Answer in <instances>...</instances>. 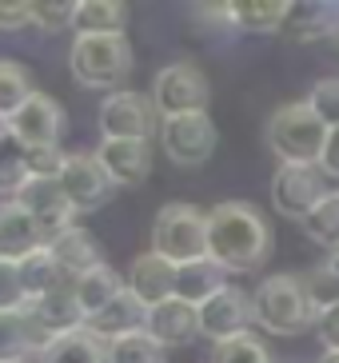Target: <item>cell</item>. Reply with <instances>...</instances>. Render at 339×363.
<instances>
[{"instance_id": "cell-33", "label": "cell", "mask_w": 339, "mask_h": 363, "mask_svg": "<svg viewBox=\"0 0 339 363\" xmlns=\"http://www.w3.org/2000/svg\"><path fill=\"white\" fill-rule=\"evenodd\" d=\"M108 363H168V347H160L148 331L108 343Z\"/></svg>"}, {"instance_id": "cell-36", "label": "cell", "mask_w": 339, "mask_h": 363, "mask_svg": "<svg viewBox=\"0 0 339 363\" xmlns=\"http://www.w3.org/2000/svg\"><path fill=\"white\" fill-rule=\"evenodd\" d=\"M28 299H24V288H21V272L16 264L0 259V311H21Z\"/></svg>"}, {"instance_id": "cell-18", "label": "cell", "mask_w": 339, "mask_h": 363, "mask_svg": "<svg viewBox=\"0 0 339 363\" xmlns=\"http://www.w3.org/2000/svg\"><path fill=\"white\" fill-rule=\"evenodd\" d=\"M84 328L92 331L96 340L116 343V340H128V335H140V331L148 328V308H144V303L124 288L104 311H96Z\"/></svg>"}, {"instance_id": "cell-5", "label": "cell", "mask_w": 339, "mask_h": 363, "mask_svg": "<svg viewBox=\"0 0 339 363\" xmlns=\"http://www.w3.org/2000/svg\"><path fill=\"white\" fill-rule=\"evenodd\" d=\"M152 252L176 267L208 259V212L184 200L164 203L152 220Z\"/></svg>"}, {"instance_id": "cell-2", "label": "cell", "mask_w": 339, "mask_h": 363, "mask_svg": "<svg viewBox=\"0 0 339 363\" xmlns=\"http://www.w3.org/2000/svg\"><path fill=\"white\" fill-rule=\"evenodd\" d=\"M255 299V323L267 331V335H304L308 328H316V303L308 296V284L304 276H291V272H279V276H267L260 288L252 291Z\"/></svg>"}, {"instance_id": "cell-13", "label": "cell", "mask_w": 339, "mask_h": 363, "mask_svg": "<svg viewBox=\"0 0 339 363\" xmlns=\"http://www.w3.org/2000/svg\"><path fill=\"white\" fill-rule=\"evenodd\" d=\"M4 128H9V136L21 140L24 148H52V144H60L64 132V108L48 92H36Z\"/></svg>"}, {"instance_id": "cell-11", "label": "cell", "mask_w": 339, "mask_h": 363, "mask_svg": "<svg viewBox=\"0 0 339 363\" xmlns=\"http://www.w3.org/2000/svg\"><path fill=\"white\" fill-rule=\"evenodd\" d=\"M255 323V299L252 291L228 284L223 291H216L208 303L200 308V335L212 343H228L235 335H244Z\"/></svg>"}, {"instance_id": "cell-41", "label": "cell", "mask_w": 339, "mask_h": 363, "mask_svg": "<svg viewBox=\"0 0 339 363\" xmlns=\"http://www.w3.org/2000/svg\"><path fill=\"white\" fill-rule=\"evenodd\" d=\"M323 267H328V272H331V279L339 284V247H335V252L328 256V264H323Z\"/></svg>"}, {"instance_id": "cell-42", "label": "cell", "mask_w": 339, "mask_h": 363, "mask_svg": "<svg viewBox=\"0 0 339 363\" xmlns=\"http://www.w3.org/2000/svg\"><path fill=\"white\" fill-rule=\"evenodd\" d=\"M316 363H339V355H331V352H323V355H319V359Z\"/></svg>"}, {"instance_id": "cell-27", "label": "cell", "mask_w": 339, "mask_h": 363, "mask_svg": "<svg viewBox=\"0 0 339 363\" xmlns=\"http://www.w3.org/2000/svg\"><path fill=\"white\" fill-rule=\"evenodd\" d=\"M124 291V279L116 276V267H92V272H84V276H76V299H80V311H84V323L92 320L96 311H104L112 299Z\"/></svg>"}, {"instance_id": "cell-35", "label": "cell", "mask_w": 339, "mask_h": 363, "mask_svg": "<svg viewBox=\"0 0 339 363\" xmlns=\"http://www.w3.org/2000/svg\"><path fill=\"white\" fill-rule=\"evenodd\" d=\"M72 16H76V4H64V0H40V4H32V24L40 33H64V28H72Z\"/></svg>"}, {"instance_id": "cell-26", "label": "cell", "mask_w": 339, "mask_h": 363, "mask_svg": "<svg viewBox=\"0 0 339 363\" xmlns=\"http://www.w3.org/2000/svg\"><path fill=\"white\" fill-rule=\"evenodd\" d=\"M36 363H108V343L96 340L88 328L68 331L60 340H52L36 355Z\"/></svg>"}, {"instance_id": "cell-30", "label": "cell", "mask_w": 339, "mask_h": 363, "mask_svg": "<svg viewBox=\"0 0 339 363\" xmlns=\"http://www.w3.org/2000/svg\"><path fill=\"white\" fill-rule=\"evenodd\" d=\"M32 180L28 172V148H24L16 136H0V192L4 196H16L24 184Z\"/></svg>"}, {"instance_id": "cell-34", "label": "cell", "mask_w": 339, "mask_h": 363, "mask_svg": "<svg viewBox=\"0 0 339 363\" xmlns=\"http://www.w3.org/2000/svg\"><path fill=\"white\" fill-rule=\"evenodd\" d=\"M308 104L316 108V116L331 128H339V76H323L316 80V88L308 92Z\"/></svg>"}, {"instance_id": "cell-44", "label": "cell", "mask_w": 339, "mask_h": 363, "mask_svg": "<svg viewBox=\"0 0 339 363\" xmlns=\"http://www.w3.org/2000/svg\"><path fill=\"white\" fill-rule=\"evenodd\" d=\"M32 363H36V359H32Z\"/></svg>"}, {"instance_id": "cell-28", "label": "cell", "mask_w": 339, "mask_h": 363, "mask_svg": "<svg viewBox=\"0 0 339 363\" xmlns=\"http://www.w3.org/2000/svg\"><path fill=\"white\" fill-rule=\"evenodd\" d=\"M16 272H21L24 299H40V296H48L60 279H68L60 272V264H56V256L48 252V244H44L40 252H32L28 259H21V264H16Z\"/></svg>"}, {"instance_id": "cell-8", "label": "cell", "mask_w": 339, "mask_h": 363, "mask_svg": "<svg viewBox=\"0 0 339 363\" xmlns=\"http://www.w3.org/2000/svg\"><path fill=\"white\" fill-rule=\"evenodd\" d=\"M216 140H220V132H216L208 112H188V116L160 120V144H164V156L176 168H200V164H208L216 152Z\"/></svg>"}, {"instance_id": "cell-39", "label": "cell", "mask_w": 339, "mask_h": 363, "mask_svg": "<svg viewBox=\"0 0 339 363\" xmlns=\"http://www.w3.org/2000/svg\"><path fill=\"white\" fill-rule=\"evenodd\" d=\"M28 24H32V4L0 0V33H16V28H28Z\"/></svg>"}, {"instance_id": "cell-4", "label": "cell", "mask_w": 339, "mask_h": 363, "mask_svg": "<svg viewBox=\"0 0 339 363\" xmlns=\"http://www.w3.org/2000/svg\"><path fill=\"white\" fill-rule=\"evenodd\" d=\"M132 44L128 36H76L68 48V72L80 88H112L120 92L132 76Z\"/></svg>"}, {"instance_id": "cell-24", "label": "cell", "mask_w": 339, "mask_h": 363, "mask_svg": "<svg viewBox=\"0 0 339 363\" xmlns=\"http://www.w3.org/2000/svg\"><path fill=\"white\" fill-rule=\"evenodd\" d=\"M339 28V4H291L284 36L296 44H316Z\"/></svg>"}, {"instance_id": "cell-43", "label": "cell", "mask_w": 339, "mask_h": 363, "mask_svg": "<svg viewBox=\"0 0 339 363\" xmlns=\"http://www.w3.org/2000/svg\"><path fill=\"white\" fill-rule=\"evenodd\" d=\"M4 132H9V128H4V124H0V136H4Z\"/></svg>"}, {"instance_id": "cell-7", "label": "cell", "mask_w": 339, "mask_h": 363, "mask_svg": "<svg viewBox=\"0 0 339 363\" xmlns=\"http://www.w3.org/2000/svg\"><path fill=\"white\" fill-rule=\"evenodd\" d=\"M328 192V172L319 164H279L272 176V203L279 216L296 220V224H304Z\"/></svg>"}, {"instance_id": "cell-37", "label": "cell", "mask_w": 339, "mask_h": 363, "mask_svg": "<svg viewBox=\"0 0 339 363\" xmlns=\"http://www.w3.org/2000/svg\"><path fill=\"white\" fill-rule=\"evenodd\" d=\"M64 160H68V152H64L60 144H52V148H28V172L32 176H60Z\"/></svg>"}, {"instance_id": "cell-17", "label": "cell", "mask_w": 339, "mask_h": 363, "mask_svg": "<svg viewBox=\"0 0 339 363\" xmlns=\"http://www.w3.org/2000/svg\"><path fill=\"white\" fill-rule=\"evenodd\" d=\"M160 347H184V343L200 340V308H191L184 299H164L148 308V328H144Z\"/></svg>"}, {"instance_id": "cell-32", "label": "cell", "mask_w": 339, "mask_h": 363, "mask_svg": "<svg viewBox=\"0 0 339 363\" xmlns=\"http://www.w3.org/2000/svg\"><path fill=\"white\" fill-rule=\"evenodd\" d=\"M212 363H279V359L272 355V347H267L260 335L244 331V335H235V340H228V343H216Z\"/></svg>"}, {"instance_id": "cell-6", "label": "cell", "mask_w": 339, "mask_h": 363, "mask_svg": "<svg viewBox=\"0 0 339 363\" xmlns=\"http://www.w3.org/2000/svg\"><path fill=\"white\" fill-rule=\"evenodd\" d=\"M208 100H212V84H208L204 68L191 65V60L164 65L156 72V80H152V104H156L160 120L188 116V112H208Z\"/></svg>"}, {"instance_id": "cell-14", "label": "cell", "mask_w": 339, "mask_h": 363, "mask_svg": "<svg viewBox=\"0 0 339 363\" xmlns=\"http://www.w3.org/2000/svg\"><path fill=\"white\" fill-rule=\"evenodd\" d=\"M24 308H28V315L36 320V328L48 335V343L60 340V335H68V331L84 328V311H80V299H76V279L72 276L60 279L48 296L28 299Z\"/></svg>"}, {"instance_id": "cell-15", "label": "cell", "mask_w": 339, "mask_h": 363, "mask_svg": "<svg viewBox=\"0 0 339 363\" xmlns=\"http://www.w3.org/2000/svg\"><path fill=\"white\" fill-rule=\"evenodd\" d=\"M96 160L116 188H136L152 172V144L148 140H100Z\"/></svg>"}, {"instance_id": "cell-12", "label": "cell", "mask_w": 339, "mask_h": 363, "mask_svg": "<svg viewBox=\"0 0 339 363\" xmlns=\"http://www.w3.org/2000/svg\"><path fill=\"white\" fill-rule=\"evenodd\" d=\"M16 203L40 224V232L48 235V240L76 224V212H72V203H68V196H64V188H60V176H32L21 192H16Z\"/></svg>"}, {"instance_id": "cell-25", "label": "cell", "mask_w": 339, "mask_h": 363, "mask_svg": "<svg viewBox=\"0 0 339 363\" xmlns=\"http://www.w3.org/2000/svg\"><path fill=\"white\" fill-rule=\"evenodd\" d=\"M128 9L116 0H80L72 16L76 36H124Z\"/></svg>"}, {"instance_id": "cell-40", "label": "cell", "mask_w": 339, "mask_h": 363, "mask_svg": "<svg viewBox=\"0 0 339 363\" xmlns=\"http://www.w3.org/2000/svg\"><path fill=\"white\" fill-rule=\"evenodd\" d=\"M319 168L328 172V180H339V128L328 132V144H323V160Z\"/></svg>"}, {"instance_id": "cell-38", "label": "cell", "mask_w": 339, "mask_h": 363, "mask_svg": "<svg viewBox=\"0 0 339 363\" xmlns=\"http://www.w3.org/2000/svg\"><path fill=\"white\" fill-rule=\"evenodd\" d=\"M316 340L323 352L339 355V303H331V308H323L316 315Z\"/></svg>"}, {"instance_id": "cell-9", "label": "cell", "mask_w": 339, "mask_h": 363, "mask_svg": "<svg viewBox=\"0 0 339 363\" xmlns=\"http://www.w3.org/2000/svg\"><path fill=\"white\" fill-rule=\"evenodd\" d=\"M100 136L104 140H152V132H160V112L152 104V96L144 92H108L100 112H96Z\"/></svg>"}, {"instance_id": "cell-16", "label": "cell", "mask_w": 339, "mask_h": 363, "mask_svg": "<svg viewBox=\"0 0 339 363\" xmlns=\"http://www.w3.org/2000/svg\"><path fill=\"white\" fill-rule=\"evenodd\" d=\"M124 288L132 291L144 308H156V303L176 296V264H168L164 256H156L148 247V252H140V256L132 259V267H128V276H124Z\"/></svg>"}, {"instance_id": "cell-3", "label": "cell", "mask_w": 339, "mask_h": 363, "mask_svg": "<svg viewBox=\"0 0 339 363\" xmlns=\"http://www.w3.org/2000/svg\"><path fill=\"white\" fill-rule=\"evenodd\" d=\"M264 136L267 148L279 156V164H319L323 144H328V124L316 116V108L308 100H291L267 116Z\"/></svg>"}, {"instance_id": "cell-20", "label": "cell", "mask_w": 339, "mask_h": 363, "mask_svg": "<svg viewBox=\"0 0 339 363\" xmlns=\"http://www.w3.org/2000/svg\"><path fill=\"white\" fill-rule=\"evenodd\" d=\"M44 244H48V235L40 232V224H36L16 200L0 208V259L21 264L32 252H40Z\"/></svg>"}, {"instance_id": "cell-10", "label": "cell", "mask_w": 339, "mask_h": 363, "mask_svg": "<svg viewBox=\"0 0 339 363\" xmlns=\"http://www.w3.org/2000/svg\"><path fill=\"white\" fill-rule=\"evenodd\" d=\"M60 188H64V196H68L76 216L104 208V203L112 200V192H116V184H112V176L100 168L96 152H68V160H64V168H60Z\"/></svg>"}, {"instance_id": "cell-29", "label": "cell", "mask_w": 339, "mask_h": 363, "mask_svg": "<svg viewBox=\"0 0 339 363\" xmlns=\"http://www.w3.org/2000/svg\"><path fill=\"white\" fill-rule=\"evenodd\" d=\"M32 96H36V88H32L28 68L16 60H0V124H9Z\"/></svg>"}, {"instance_id": "cell-19", "label": "cell", "mask_w": 339, "mask_h": 363, "mask_svg": "<svg viewBox=\"0 0 339 363\" xmlns=\"http://www.w3.org/2000/svg\"><path fill=\"white\" fill-rule=\"evenodd\" d=\"M48 347V335L36 328L28 308L0 311V363H32Z\"/></svg>"}, {"instance_id": "cell-31", "label": "cell", "mask_w": 339, "mask_h": 363, "mask_svg": "<svg viewBox=\"0 0 339 363\" xmlns=\"http://www.w3.org/2000/svg\"><path fill=\"white\" fill-rule=\"evenodd\" d=\"M299 228H304V235H308L311 244L335 252V247H339V188L323 196V200H319V208Z\"/></svg>"}, {"instance_id": "cell-22", "label": "cell", "mask_w": 339, "mask_h": 363, "mask_svg": "<svg viewBox=\"0 0 339 363\" xmlns=\"http://www.w3.org/2000/svg\"><path fill=\"white\" fill-rule=\"evenodd\" d=\"M223 288H228V272H223L212 256L176 267V299H184L191 308H204V303Z\"/></svg>"}, {"instance_id": "cell-21", "label": "cell", "mask_w": 339, "mask_h": 363, "mask_svg": "<svg viewBox=\"0 0 339 363\" xmlns=\"http://www.w3.org/2000/svg\"><path fill=\"white\" fill-rule=\"evenodd\" d=\"M48 252L56 256L64 276H72V279L104 264V252L96 244V235L80 224H72V228H64L60 235H52V240H48Z\"/></svg>"}, {"instance_id": "cell-1", "label": "cell", "mask_w": 339, "mask_h": 363, "mask_svg": "<svg viewBox=\"0 0 339 363\" xmlns=\"http://www.w3.org/2000/svg\"><path fill=\"white\" fill-rule=\"evenodd\" d=\"M208 256L223 272H255L272 256V224L248 200H223L208 212Z\"/></svg>"}, {"instance_id": "cell-23", "label": "cell", "mask_w": 339, "mask_h": 363, "mask_svg": "<svg viewBox=\"0 0 339 363\" xmlns=\"http://www.w3.org/2000/svg\"><path fill=\"white\" fill-rule=\"evenodd\" d=\"M287 16H291L287 0H232L228 4L232 28H244V33H284Z\"/></svg>"}]
</instances>
